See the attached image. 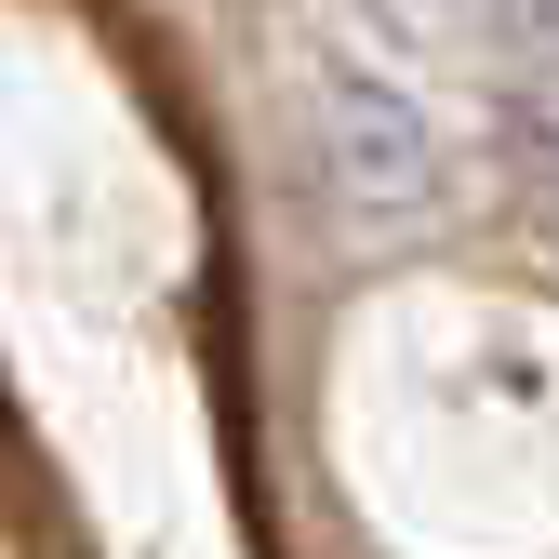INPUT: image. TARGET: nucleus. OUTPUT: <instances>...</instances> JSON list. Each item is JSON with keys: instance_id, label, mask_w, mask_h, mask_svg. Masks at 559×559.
<instances>
[{"instance_id": "nucleus-1", "label": "nucleus", "mask_w": 559, "mask_h": 559, "mask_svg": "<svg viewBox=\"0 0 559 559\" xmlns=\"http://www.w3.org/2000/svg\"><path fill=\"white\" fill-rule=\"evenodd\" d=\"M307 174L346 227H400V214H427L440 200V160H427V133H413L373 81H333L307 107Z\"/></svg>"}]
</instances>
